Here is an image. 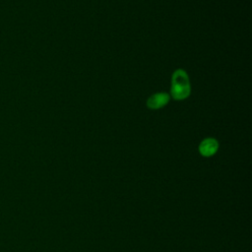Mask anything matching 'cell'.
<instances>
[{
  "mask_svg": "<svg viewBox=\"0 0 252 252\" xmlns=\"http://www.w3.org/2000/svg\"><path fill=\"white\" fill-rule=\"evenodd\" d=\"M191 87L187 73L182 69H177L171 77V95L177 100L185 99L190 94Z\"/></svg>",
  "mask_w": 252,
  "mask_h": 252,
  "instance_id": "cell-1",
  "label": "cell"
},
{
  "mask_svg": "<svg viewBox=\"0 0 252 252\" xmlns=\"http://www.w3.org/2000/svg\"><path fill=\"white\" fill-rule=\"evenodd\" d=\"M219 148V143L214 138H207L203 140L199 146V151L204 157H211L216 154Z\"/></svg>",
  "mask_w": 252,
  "mask_h": 252,
  "instance_id": "cell-2",
  "label": "cell"
},
{
  "mask_svg": "<svg viewBox=\"0 0 252 252\" xmlns=\"http://www.w3.org/2000/svg\"><path fill=\"white\" fill-rule=\"evenodd\" d=\"M169 100V95L164 93H158L155 94L152 96H150L147 100V105L149 108L152 109H158L164 106Z\"/></svg>",
  "mask_w": 252,
  "mask_h": 252,
  "instance_id": "cell-3",
  "label": "cell"
}]
</instances>
